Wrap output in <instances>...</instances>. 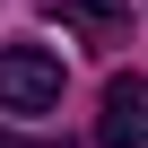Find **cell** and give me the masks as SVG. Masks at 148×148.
<instances>
[{
    "label": "cell",
    "mask_w": 148,
    "mask_h": 148,
    "mask_svg": "<svg viewBox=\"0 0 148 148\" xmlns=\"http://www.w3.org/2000/svg\"><path fill=\"white\" fill-rule=\"evenodd\" d=\"M44 18H52L61 35H79V44H96V52L131 44V0H52Z\"/></svg>",
    "instance_id": "obj_2"
},
{
    "label": "cell",
    "mask_w": 148,
    "mask_h": 148,
    "mask_svg": "<svg viewBox=\"0 0 148 148\" xmlns=\"http://www.w3.org/2000/svg\"><path fill=\"white\" fill-rule=\"evenodd\" d=\"M96 148H148V79H113V87H105Z\"/></svg>",
    "instance_id": "obj_3"
},
{
    "label": "cell",
    "mask_w": 148,
    "mask_h": 148,
    "mask_svg": "<svg viewBox=\"0 0 148 148\" xmlns=\"http://www.w3.org/2000/svg\"><path fill=\"white\" fill-rule=\"evenodd\" d=\"M0 148H70V139H18V131H0Z\"/></svg>",
    "instance_id": "obj_4"
},
{
    "label": "cell",
    "mask_w": 148,
    "mask_h": 148,
    "mask_svg": "<svg viewBox=\"0 0 148 148\" xmlns=\"http://www.w3.org/2000/svg\"><path fill=\"white\" fill-rule=\"evenodd\" d=\"M61 105V61L44 44H9L0 52V113H44Z\"/></svg>",
    "instance_id": "obj_1"
}]
</instances>
